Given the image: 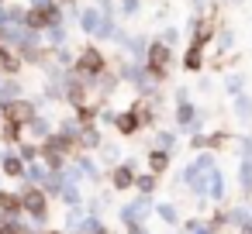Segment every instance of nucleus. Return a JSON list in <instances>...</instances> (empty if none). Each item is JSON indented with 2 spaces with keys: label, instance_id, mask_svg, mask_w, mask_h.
Returning <instances> with one entry per match:
<instances>
[{
  "label": "nucleus",
  "instance_id": "f257e3e1",
  "mask_svg": "<svg viewBox=\"0 0 252 234\" xmlns=\"http://www.w3.org/2000/svg\"><path fill=\"white\" fill-rule=\"evenodd\" d=\"M80 69H83V73H100V69H104V55H100L97 49H87V52L80 55Z\"/></svg>",
  "mask_w": 252,
  "mask_h": 234
},
{
  "label": "nucleus",
  "instance_id": "f03ea898",
  "mask_svg": "<svg viewBox=\"0 0 252 234\" xmlns=\"http://www.w3.org/2000/svg\"><path fill=\"white\" fill-rule=\"evenodd\" d=\"M32 114H35V107H32V104H25V100H18V104H7V121H14V124L28 121Z\"/></svg>",
  "mask_w": 252,
  "mask_h": 234
},
{
  "label": "nucleus",
  "instance_id": "7ed1b4c3",
  "mask_svg": "<svg viewBox=\"0 0 252 234\" xmlns=\"http://www.w3.org/2000/svg\"><path fill=\"white\" fill-rule=\"evenodd\" d=\"M25 207H28L32 213H42V210H45V196H42L38 189H32V193H25Z\"/></svg>",
  "mask_w": 252,
  "mask_h": 234
},
{
  "label": "nucleus",
  "instance_id": "20e7f679",
  "mask_svg": "<svg viewBox=\"0 0 252 234\" xmlns=\"http://www.w3.org/2000/svg\"><path fill=\"white\" fill-rule=\"evenodd\" d=\"M149 55H152V66H156V69H162V66L169 62V49H166L162 42H159V45H152V52H149Z\"/></svg>",
  "mask_w": 252,
  "mask_h": 234
},
{
  "label": "nucleus",
  "instance_id": "39448f33",
  "mask_svg": "<svg viewBox=\"0 0 252 234\" xmlns=\"http://www.w3.org/2000/svg\"><path fill=\"white\" fill-rule=\"evenodd\" d=\"M118 128H121V131H125V134H131V131H135V128H138V117H131V114H125V117H121V121H118Z\"/></svg>",
  "mask_w": 252,
  "mask_h": 234
},
{
  "label": "nucleus",
  "instance_id": "423d86ee",
  "mask_svg": "<svg viewBox=\"0 0 252 234\" xmlns=\"http://www.w3.org/2000/svg\"><path fill=\"white\" fill-rule=\"evenodd\" d=\"M0 207H4V210H18V207H21V200H18L14 193H4V196H0Z\"/></svg>",
  "mask_w": 252,
  "mask_h": 234
},
{
  "label": "nucleus",
  "instance_id": "0eeeda50",
  "mask_svg": "<svg viewBox=\"0 0 252 234\" xmlns=\"http://www.w3.org/2000/svg\"><path fill=\"white\" fill-rule=\"evenodd\" d=\"M187 69H200V49H190V55H187Z\"/></svg>",
  "mask_w": 252,
  "mask_h": 234
},
{
  "label": "nucleus",
  "instance_id": "6e6552de",
  "mask_svg": "<svg viewBox=\"0 0 252 234\" xmlns=\"http://www.w3.org/2000/svg\"><path fill=\"white\" fill-rule=\"evenodd\" d=\"M4 172H7V176H18V172H21V162H18V158H4Z\"/></svg>",
  "mask_w": 252,
  "mask_h": 234
},
{
  "label": "nucleus",
  "instance_id": "1a4fd4ad",
  "mask_svg": "<svg viewBox=\"0 0 252 234\" xmlns=\"http://www.w3.org/2000/svg\"><path fill=\"white\" fill-rule=\"evenodd\" d=\"M128 182H131V172L128 169H118L114 172V186H128Z\"/></svg>",
  "mask_w": 252,
  "mask_h": 234
},
{
  "label": "nucleus",
  "instance_id": "9d476101",
  "mask_svg": "<svg viewBox=\"0 0 252 234\" xmlns=\"http://www.w3.org/2000/svg\"><path fill=\"white\" fill-rule=\"evenodd\" d=\"M97 25H100V21H97V14H94V11H90V14H83V28H87V31H97Z\"/></svg>",
  "mask_w": 252,
  "mask_h": 234
},
{
  "label": "nucleus",
  "instance_id": "9b49d317",
  "mask_svg": "<svg viewBox=\"0 0 252 234\" xmlns=\"http://www.w3.org/2000/svg\"><path fill=\"white\" fill-rule=\"evenodd\" d=\"M149 162H152V169H166V162H169V158H166L162 152H152V158H149Z\"/></svg>",
  "mask_w": 252,
  "mask_h": 234
},
{
  "label": "nucleus",
  "instance_id": "f8f14e48",
  "mask_svg": "<svg viewBox=\"0 0 252 234\" xmlns=\"http://www.w3.org/2000/svg\"><path fill=\"white\" fill-rule=\"evenodd\" d=\"M190 117H193V110H190V107H180V121H183V124H187V121H190Z\"/></svg>",
  "mask_w": 252,
  "mask_h": 234
}]
</instances>
